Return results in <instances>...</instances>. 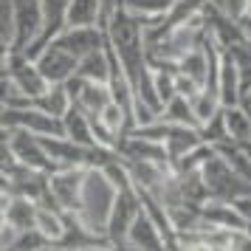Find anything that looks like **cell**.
Instances as JSON below:
<instances>
[{"instance_id":"cell-1","label":"cell","mask_w":251,"mask_h":251,"mask_svg":"<svg viewBox=\"0 0 251 251\" xmlns=\"http://www.w3.org/2000/svg\"><path fill=\"white\" fill-rule=\"evenodd\" d=\"M88 167H62L48 175V195L43 203H54L59 212L79 215L85 220V186L91 178Z\"/></svg>"},{"instance_id":"cell-2","label":"cell","mask_w":251,"mask_h":251,"mask_svg":"<svg viewBox=\"0 0 251 251\" xmlns=\"http://www.w3.org/2000/svg\"><path fill=\"white\" fill-rule=\"evenodd\" d=\"M138 212H141V201H138V192L133 183L113 189V198H110V206H107V217H104V226H102V234L107 237L110 249L119 251L127 243V228L136 220Z\"/></svg>"},{"instance_id":"cell-3","label":"cell","mask_w":251,"mask_h":251,"mask_svg":"<svg viewBox=\"0 0 251 251\" xmlns=\"http://www.w3.org/2000/svg\"><path fill=\"white\" fill-rule=\"evenodd\" d=\"M12 14V51H25L40 34L43 25V6L40 0H9Z\"/></svg>"},{"instance_id":"cell-4","label":"cell","mask_w":251,"mask_h":251,"mask_svg":"<svg viewBox=\"0 0 251 251\" xmlns=\"http://www.w3.org/2000/svg\"><path fill=\"white\" fill-rule=\"evenodd\" d=\"M3 74L12 79V85L17 91L28 96V99H34L40 93L48 88V82L40 76V71H37L34 59L28 57L25 51H12L9 48V54H6V62H3Z\"/></svg>"},{"instance_id":"cell-5","label":"cell","mask_w":251,"mask_h":251,"mask_svg":"<svg viewBox=\"0 0 251 251\" xmlns=\"http://www.w3.org/2000/svg\"><path fill=\"white\" fill-rule=\"evenodd\" d=\"M6 144H9L14 158L20 161L23 167H28V170H34V172H43V175L57 172V164L48 158V152L40 144V136L28 133V130H9Z\"/></svg>"},{"instance_id":"cell-6","label":"cell","mask_w":251,"mask_h":251,"mask_svg":"<svg viewBox=\"0 0 251 251\" xmlns=\"http://www.w3.org/2000/svg\"><path fill=\"white\" fill-rule=\"evenodd\" d=\"M51 43L59 46L62 51H68L71 57L82 59L104 46V31L102 25H65Z\"/></svg>"},{"instance_id":"cell-7","label":"cell","mask_w":251,"mask_h":251,"mask_svg":"<svg viewBox=\"0 0 251 251\" xmlns=\"http://www.w3.org/2000/svg\"><path fill=\"white\" fill-rule=\"evenodd\" d=\"M31 59H34L40 76H43L48 85H62V82L71 79V76L76 74V68H79V59L71 57L68 51H62V48L54 46V43H48V46Z\"/></svg>"},{"instance_id":"cell-8","label":"cell","mask_w":251,"mask_h":251,"mask_svg":"<svg viewBox=\"0 0 251 251\" xmlns=\"http://www.w3.org/2000/svg\"><path fill=\"white\" fill-rule=\"evenodd\" d=\"M40 6H43V25H40V34L31 46L25 48V54L28 57H37L43 48L54 40V37L65 28L68 23V6L71 0H40Z\"/></svg>"},{"instance_id":"cell-9","label":"cell","mask_w":251,"mask_h":251,"mask_svg":"<svg viewBox=\"0 0 251 251\" xmlns=\"http://www.w3.org/2000/svg\"><path fill=\"white\" fill-rule=\"evenodd\" d=\"M212 91L217 93L220 107H228V104L240 102V71H237V62H234L231 54H226V51H220L217 76H215V88H212Z\"/></svg>"},{"instance_id":"cell-10","label":"cell","mask_w":251,"mask_h":251,"mask_svg":"<svg viewBox=\"0 0 251 251\" xmlns=\"http://www.w3.org/2000/svg\"><path fill=\"white\" fill-rule=\"evenodd\" d=\"M125 246H133V249H141V251H167L161 231L155 228V223L144 215V209L138 212L136 220H133L130 228H127V243Z\"/></svg>"},{"instance_id":"cell-11","label":"cell","mask_w":251,"mask_h":251,"mask_svg":"<svg viewBox=\"0 0 251 251\" xmlns=\"http://www.w3.org/2000/svg\"><path fill=\"white\" fill-rule=\"evenodd\" d=\"M3 217L17 231H31L34 220H37V201L25 198V195H6V201H3Z\"/></svg>"},{"instance_id":"cell-12","label":"cell","mask_w":251,"mask_h":251,"mask_svg":"<svg viewBox=\"0 0 251 251\" xmlns=\"http://www.w3.org/2000/svg\"><path fill=\"white\" fill-rule=\"evenodd\" d=\"M59 122H62V136L71 138L74 144H82V147H99V144H96V133H93L91 119L82 113L76 104H71Z\"/></svg>"},{"instance_id":"cell-13","label":"cell","mask_w":251,"mask_h":251,"mask_svg":"<svg viewBox=\"0 0 251 251\" xmlns=\"http://www.w3.org/2000/svg\"><path fill=\"white\" fill-rule=\"evenodd\" d=\"M220 116H223V127H226L228 141L240 144V147H249L251 144V116L240 104L220 107Z\"/></svg>"},{"instance_id":"cell-14","label":"cell","mask_w":251,"mask_h":251,"mask_svg":"<svg viewBox=\"0 0 251 251\" xmlns=\"http://www.w3.org/2000/svg\"><path fill=\"white\" fill-rule=\"evenodd\" d=\"M25 107H34V110H40V113H48V116H54V119H62L65 110L71 107V96H68V91H65V85H48L40 96L28 99Z\"/></svg>"},{"instance_id":"cell-15","label":"cell","mask_w":251,"mask_h":251,"mask_svg":"<svg viewBox=\"0 0 251 251\" xmlns=\"http://www.w3.org/2000/svg\"><path fill=\"white\" fill-rule=\"evenodd\" d=\"M107 71H110V65H107V51H104V46H102L99 51H93V54H88V57L79 59L76 74H79L82 79L104 82V85H107Z\"/></svg>"},{"instance_id":"cell-16","label":"cell","mask_w":251,"mask_h":251,"mask_svg":"<svg viewBox=\"0 0 251 251\" xmlns=\"http://www.w3.org/2000/svg\"><path fill=\"white\" fill-rule=\"evenodd\" d=\"M189 107H192V116H195V122H198V130H201L215 113H220L217 93L209 91V88H201V91L195 93L192 99H189Z\"/></svg>"},{"instance_id":"cell-17","label":"cell","mask_w":251,"mask_h":251,"mask_svg":"<svg viewBox=\"0 0 251 251\" xmlns=\"http://www.w3.org/2000/svg\"><path fill=\"white\" fill-rule=\"evenodd\" d=\"M158 119L170 122V125H183V127H195L198 130V122H195V116H192L189 99H183V96H172L170 102L161 107Z\"/></svg>"},{"instance_id":"cell-18","label":"cell","mask_w":251,"mask_h":251,"mask_svg":"<svg viewBox=\"0 0 251 251\" xmlns=\"http://www.w3.org/2000/svg\"><path fill=\"white\" fill-rule=\"evenodd\" d=\"M175 0H125V9L130 14H136L141 25L150 23V20H158L164 14L170 12V6Z\"/></svg>"},{"instance_id":"cell-19","label":"cell","mask_w":251,"mask_h":251,"mask_svg":"<svg viewBox=\"0 0 251 251\" xmlns=\"http://www.w3.org/2000/svg\"><path fill=\"white\" fill-rule=\"evenodd\" d=\"M178 251H203L201 246H183V249H178Z\"/></svg>"},{"instance_id":"cell-20","label":"cell","mask_w":251,"mask_h":251,"mask_svg":"<svg viewBox=\"0 0 251 251\" xmlns=\"http://www.w3.org/2000/svg\"><path fill=\"white\" fill-rule=\"evenodd\" d=\"M246 14H251V0H249V3H246Z\"/></svg>"}]
</instances>
